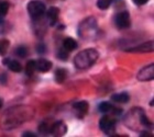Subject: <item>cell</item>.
Listing matches in <instances>:
<instances>
[{
  "label": "cell",
  "mask_w": 154,
  "mask_h": 137,
  "mask_svg": "<svg viewBox=\"0 0 154 137\" xmlns=\"http://www.w3.org/2000/svg\"><path fill=\"white\" fill-rule=\"evenodd\" d=\"M28 12L32 19H41L45 13V4L40 0H31L28 3Z\"/></svg>",
  "instance_id": "277c9868"
},
{
  "label": "cell",
  "mask_w": 154,
  "mask_h": 137,
  "mask_svg": "<svg viewBox=\"0 0 154 137\" xmlns=\"http://www.w3.org/2000/svg\"><path fill=\"white\" fill-rule=\"evenodd\" d=\"M97 32V20L94 16H89L83 20L78 25V34L83 38H90Z\"/></svg>",
  "instance_id": "3957f363"
},
{
  "label": "cell",
  "mask_w": 154,
  "mask_h": 137,
  "mask_svg": "<svg viewBox=\"0 0 154 137\" xmlns=\"http://www.w3.org/2000/svg\"><path fill=\"white\" fill-rule=\"evenodd\" d=\"M50 127H51V125L46 124V123H42L38 127V131L42 134H50Z\"/></svg>",
  "instance_id": "603a6c76"
},
{
  "label": "cell",
  "mask_w": 154,
  "mask_h": 137,
  "mask_svg": "<svg viewBox=\"0 0 154 137\" xmlns=\"http://www.w3.org/2000/svg\"><path fill=\"white\" fill-rule=\"evenodd\" d=\"M141 137H152V135L150 134V133H148V132H142L141 133V135H140Z\"/></svg>",
  "instance_id": "83f0119b"
},
{
  "label": "cell",
  "mask_w": 154,
  "mask_h": 137,
  "mask_svg": "<svg viewBox=\"0 0 154 137\" xmlns=\"http://www.w3.org/2000/svg\"><path fill=\"white\" fill-rule=\"evenodd\" d=\"M73 109L76 111L77 115L79 118H83L84 115L87 114V112L89 110V104L87 101H78V102H75L73 104Z\"/></svg>",
  "instance_id": "8fae6325"
},
{
  "label": "cell",
  "mask_w": 154,
  "mask_h": 137,
  "mask_svg": "<svg viewBox=\"0 0 154 137\" xmlns=\"http://www.w3.org/2000/svg\"><path fill=\"white\" fill-rule=\"evenodd\" d=\"M55 81L58 83H63L67 78V70L64 68H58L55 71Z\"/></svg>",
  "instance_id": "2e32d148"
},
{
  "label": "cell",
  "mask_w": 154,
  "mask_h": 137,
  "mask_svg": "<svg viewBox=\"0 0 154 137\" xmlns=\"http://www.w3.org/2000/svg\"><path fill=\"white\" fill-rule=\"evenodd\" d=\"M57 57L60 58V59H62V61H67L68 59V52L63 48V49H61V51L57 53Z\"/></svg>",
  "instance_id": "cb8c5ba5"
},
{
  "label": "cell",
  "mask_w": 154,
  "mask_h": 137,
  "mask_svg": "<svg viewBox=\"0 0 154 137\" xmlns=\"http://www.w3.org/2000/svg\"><path fill=\"white\" fill-rule=\"evenodd\" d=\"M22 136L23 137H35V134H34V133H30V132H26V133H23Z\"/></svg>",
  "instance_id": "4316f807"
},
{
  "label": "cell",
  "mask_w": 154,
  "mask_h": 137,
  "mask_svg": "<svg viewBox=\"0 0 154 137\" xmlns=\"http://www.w3.org/2000/svg\"><path fill=\"white\" fill-rule=\"evenodd\" d=\"M111 100L115 102L118 103H127L130 100V96L127 92H121V93H116L111 97Z\"/></svg>",
  "instance_id": "e0dca14e"
},
{
  "label": "cell",
  "mask_w": 154,
  "mask_h": 137,
  "mask_svg": "<svg viewBox=\"0 0 154 137\" xmlns=\"http://www.w3.org/2000/svg\"><path fill=\"white\" fill-rule=\"evenodd\" d=\"M9 46H10V42L7 38L0 40V55L5 56L7 54L8 49H9Z\"/></svg>",
  "instance_id": "d6986e66"
},
{
  "label": "cell",
  "mask_w": 154,
  "mask_h": 137,
  "mask_svg": "<svg viewBox=\"0 0 154 137\" xmlns=\"http://www.w3.org/2000/svg\"><path fill=\"white\" fill-rule=\"evenodd\" d=\"M99 58V53L95 48H87L80 51L74 58L75 67L78 69H87L93 66Z\"/></svg>",
  "instance_id": "7a4b0ae2"
},
{
  "label": "cell",
  "mask_w": 154,
  "mask_h": 137,
  "mask_svg": "<svg viewBox=\"0 0 154 137\" xmlns=\"http://www.w3.org/2000/svg\"><path fill=\"white\" fill-rule=\"evenodd\" d=\"M2 105H3V101H2V99L0 98V109L2 108Z\"/></svg>",
  "instance_id": "f1b7e54d"
},
{
  "label": "cell",
  "mask_w": 154,
  "mask_h": 137,
  "mask_svg": "<svg viewBox=\"0 0 154 137\" xmlns=\"http://www.w3.org/2000/svg\"><path fill=\"white\" fill-rule=\"evenodd\" d=\"M63 48L67 52H73L77 48V42L73 37H66L63 42Z\"/></svg>",
  "instance_id": "9a60e30c"
},
{
  "label": "cell",
  "mask_w": 154,
  "mask_h": 137,
  "mask_svg": "<svg viewBox=\"0 0 154 137\" xmlns=\"http://www.w3.org/2000/svg\"><path fill=\"white\" fill-rule=\"evenodd\" d=\"M137 78H138L139 81H150L154 78V64H150L148 66L142 68L140 71L137 75Z\"/></svg>",
  "instance_id": "52a82bcc"
},
{
  "label": "cell",
  "mask_w": 154,
  "mask_h": 137,
  "mask_svg": "<svg viewBox=\"0 0 154 137\" xmlns=\"http://www.w3.org/2000/svg\"><path fill=\"white\" fill-rule=\"evenodd\" d=\"M33 114L34 110L30 106H24V105L14 106L2 115L0 125L3 130H12L14 127H18L24 122L29 121Z\"/></svg>",
  "instance_id": "6da1fadb"
},
{
  "label": "cell",
  "mask_w": 154,
  "mask_h": 137,
  "mask_svg": "<svg viewBox=\"0 0 154 137\" xmlns=\"http://www.w3.org/2000/svg\"><path fill=\"white\" fill-rule=\"evenodd\" d=\"M36 70L40 73H48L52 68V63L45 58H40L38 61H35Z\"/></svg>",
  "instance_id": "4fadbf2b"
},
{
  "label": "cell",
  "mask_w": 154,
  "mask_h": 137,
  "mask_svg": "<svg viewBox=\"0 0 154 137\" xmlns=\"http://www.w3.org/2000/svg\"><path fill=\"white\" fill-rule=\"evenodd\" d=\"M0 82L2 83V85H6L7 82V73H1V76H0Z\"/></svg>",
  "instance_id": "484cf974"
},
{
  "label": "cell",
  "mask_w": 154,
  "mask_h": 137,
  "mask_svg": "<svg viewBox=\"0 0 154 137\" xmlns=\"http://www.w3.org/2000/svg\"><path fill=\"white\" fill-rule=\"evenodd\" d=\"M116 123L117 122H116L115 118L109 116V115H103L99 121V127L105 134H107L108 136H111V135L115 134Z\"/></svg>",
  "instance_id": "5b68a950"
},
{
  "label": "cell",
  "mask_w": 154,
  "mask_h": 137,
  "mask_svg": "<svg viewBox=\"0 0 154 137\" xmlns=\"http://www.w3.org/2000/svg\"><path fill=\"white\" fill-rule=\"evenodd\" d=\"M8 11H9V3L7 1H1L0 2V16H7Z\"/></svg>",
  "instance_id": "7402d4cb"
},
{
  "label": "cell",
  "mask_w": 154,
  "mask_h": 137,
  "mask_svg": "<svg viewBox=\"0 0 154 137\" xmlns=\"http://www.w3.org/2000/svg\"><path fill=\"white\" fill-rule=\"evenodd\" d=\"M98 110H99V112L103 113V114H107V113H112L113 115L121 114V112H122L121 109L116 108V106H113L110 102H106V101L100 103L99 106H98Z\"/></svg>",
  "instance_id": "30bf717a"
},
{
  "label": "cell",
  "mask_w": 154,
  "mask_h": 137,
  "mask_svg": "<svg viewBox=\"0 0 154 137\" xmlns=\"http://www.w3.org/2000/svg\"><path fill=\"white\" fill-rule=\"evenodd\" d=\"M116 26L120 30L128 29L131 25V18H130V13L128 11H121V12L117 13L115 18Z\"/></svg>",
  "instance_id": "8992f818"
},
{
  "label": "cell",
  "mask_w": 154,
  "mask_h": 137,
  "mask_svg": "<svg viewBox=\"0 0 154 137\" xmlns=\"http://www.w3.org/2000/svg\"><path fill=\"white\" fill-rule=\"evenodd\" d=\"M66 131H67V127L64 124V122L62 121L55 122L50 127V134L54 135V136H63L66 134Z\"/></svg>",
  "instance_id": "9c48e42d"
},
{
  "label": "cell",
  "mask_w": 154,
  "mask_h": 137,
  "mask_svg": "<svg viewBox=\"0 0 154 137\" xmlns=\"http://www.w3.org/2000/svg\"><path fill=\"white\" fill-rule=\"evenodd\" d=\"M112 1L113 0H97V7L100 10H106L111 6Z\"/></svg>",
  "instance_id": "ffe728a7"
},
{
  "label": "cell",
  "mask_w": 154,
  "mask_h": 137,
  "mask_svg": "<svg viewBox=\"0 0 154 137\" xmlns=\"http://www.w3.org/2000/svg\"><path fill=\"white\" fill-rule=\"evenodd\" d=\"M153 42L150 41V42H145V43H142L140 45H137L134 47H131V48H128L127 52L129 53H150V52L153 51Z\"/></svg>",
  "instance_id": "ba28073f"
},
{
  "label": "cell",
  "mask_w": 154,
  "mask_h": 137,
  "mask_svg": "<svg viewBox=\"0 0 154 137\" xmlns=\"http://www.w3.org/2000/svg\"><path fill=\"white\" fill-rule=\"evenodd\" d=\"M17 56H19L21 58H24L28 56V48L26 46H19V47L17 48L16 51H14Z\"/></svg>",
  "instance_id": "44dd1931"
},
{
  "label": "cell",
  "mask_w": 154,
  "mask_h": 137,
  "mask_svg": "<svg viewBox=\"0 0 154 137\" xmlns=\"http://www.w3.org/2000/svg\"><path fill=\"white\" fill-rule=\"evenodd\" d=\"M132 1H133L137 6H143V4H145V3L148 2L149 0H132Z\"/></svg>",
  "instance_id": "d4e9b609"
},
{
  "label": "cell",
  "mask_w": 154,
  "mask_h": 137,
  "mask_svg": "<svg viewBox=\"0 0 154 137\" xmlns=\"http://www.w3.org/2000/svg\"><path fill=\"white\" fill-rule=\"evenodd\" d=\"M35 70H36L35 61L31 59V61H29L28 63H26V75H28V76H32Z\"/></svg>",
  "instance_id": "ac0fdd59"
},
{
  "label": "cell",
  "mask_w": 154,
  "mask_h": 137,
  "mask_svg": "<svg viewBox=\"0 0 154 137\" xmlns=\"http://www.w3.org/2000/svg\"><path fill=\"white\" fill-rule=\"evenodd\" d=\"M2 63L6 66H8V68L11 71H13V73H20V71H22V65L20 64L18 61L10 59V58H5Z\"/></svg>",
  "instance_id": "5bb4252c"
},
{
  "label": "cell",
  "mask_w": 154,
  "mask_h": 137,
  "mask_svg": "<svg viewBox=\"0 0 154 137\" xmlns=\"http://www.w3.org/2000/svg\"><path fill=\"white\" fill-rule=\"evenodd\" d=\"M58 16H60V9L56 7H51L46 12V18L51 25H54L55 23L57 22Z\"/></svg>",
  "instance_id": "7c38bea8"
}]
</instances>
